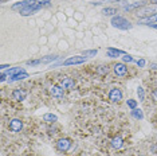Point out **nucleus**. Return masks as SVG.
Returning a JSON list of instances; mask_svg holds the SVG:
<instances>
[{"instance_id":"obj_31","label":"nucleus","mask_w":157,"mask_h":156,"mask_svg":"<svg viewBox=\"0 0 157 156\" xmlns=\"http://www.w3.org/2000/svg\"><path fill=\"white\" fill-rule=\"evenodd\" d=\"M151 3H153V4H157V0H151Z\"/></svg>"},{"instance_id":"obj_14","label":"nucleus","mask_w":157,"mask_h":156,"mask_svg":"<svg viewBox=\"0 0 157 156\" xmlns=\"http://www.w3.org/2000/svg\"><path fill=\"white\" fill-rule=\"evenodd\" d=\"M56 120H58V117L52 115V113H46L43 116V121H47V123H55Z\"/></svg>"},{"instance_id":"obj_10","label":"nucleus","mask_w":157,"mask_h":156,"mask_svg":"<svg viewBox=\"0 0 157 156\" xmlns=\"http://www.w3.org/2000/svg\"><path fill=\"white\" fill-rule=\"evenodd\" d=\"M113 67H114V73L118 77H124L125 74H126V66H125L124 63H117V65H114Z\"/></svg>"},{"instance_id":"obj_16","label":"nucleus","mask_w":157,"mask_h":156,"mask_svg":"<svg viewBox=\"0 0 157 156\" xmlns=\"http://www.w3.org/2000/svg\"><path fill=\"white\" fill-rule=\"evenodd\" d=\"M23 72H24V69H20V67H13V69L8 70L6 74H7V76H10V78H11V77L16 76V74H19V73H23Z\"/></svg>"},{"instance_id":"obj_29","label":"nucleus","mask_w":157,"mask_h":156,"mask_svg":"<svg viewBox=\"0 0 157 156\" xmlns=\"http://www.w3.org/2000/svg\"><path fill=\"white\" fill-rule=\"evenodd\" d=\"M137 65L140 67H144L145 66V61H144V59H140V61H137Z\"/></svg>"},{"instance_id":"obj_11","label":"nucleus","mask_w":157,"mask_h":156,"mask_svg":"<svg viewBox=\"0 0 157 156\" xmlns=\"http://www.w3.org/2000/svg\"><path fill=\"white\" fill-rule=\"evenodd\" d=\"M35 3H38V0H26V2H22V3H17V4H13L12 6V10H17V8H24V7H28V6H33Z\"/></svg>"},{"instance_id":"obj_3","label":"nucleus","mask_w":157,"mask_h":156,"mask_svg":"<svg viewBox=\"0 0 157 156\" xmlns=\"http://www.w3.org/2000/svg\"><path fill=\"white\" fill-rule=\"evenodd\" d=\"M86 61V57H70L66 61L62 62L63 66H70V65H79V63H83Z\"/></svg>"},{"instance_id":"obj_21","label":"nucleus","mask_w":157,"mask_h":156,"mask_svg":"<svg viewBox=\"0 0 157 156\" xmlns=\"http://www.w3.org/2000/svg\"><path fill=\"white\" fill-rule=\"evenodd\" d=\"M126 104H128V106H129L132 111L137 108V101H136V100H128V101H126Z\"/></svg>"},{"instance_id":"obj_15","label":"nucleus","mask_w":157,"mask_h":156,"mask_svg":"<svg viewBox=\"0 0 157 156\" xmlns=\"http://www.w3.org/2000/svg\"><path fill=\"white\" fill-rule=\"evenodd\" d=\"M140 23H146L148 26L152 23H157V14H155V15H152V16H148L146 19H142Z\"/></svg>"},{"instance_id":"obj_2","label":"nucleus","mask_w":157,"mask_h":156,"mask_svg":"<svg viewBox=\"0 0 157 156\" xmlns=\"http://www.w3.org/2000/svg\"><path fill=\"white\" fill-rule=\"evenodd\" d=\"M42 8V3H35L33 6H28V7H24V8L20 10V15L23 16H27V15H31V14L39 11Z\"/></svg>"},{"instance_id":"obj_6","label":"nucleus","mask_w":157,"mask_h":156,"mask_svg":"<svg viewBox=\"0 0 157 156\" xmlns=\"http://www.w3.org/2000/svg\"><path fill=\"white\" fill-rule=\"evenodd\" d=\"M109 100L112 102H118L122 100V92L120 89H117V88H113L112 90H110L109 93Z\"/></svg>"},{"instance_id":"obj_7","label":"nucleus","mask_w":157,"mask_h":156,"mask_svg":"<svg viewBox=\"0 0 157 156\" xmlns=\"http://www.w3.org/2000/svg\"><path fill=\"white\" fill-rule=\"evenodd\" d=\"M23 128V123L22 120L19 119H12L11 121H10V131L11 132H20Z\"/></svg>"},{"instance_id":"obj_30","label":"nucleus","mask_w":157,"mask_h":156,"mask_svg":"<svg viewBox=\"0 0 157 156\" xmlns=\"http://www.w3.org/2000/svg\"><path fill=\"white\" fill-rule=\"evenodd\" d=\"M7 67H10V66H8V65H2V67H0V69L4 70V69H7Z\"/></svg>"},{"instance_id":"obj_19","label":"nucleus","mask_w":157,"mask_h":156,"mask_svg":"<svg viewBox=\"0 0 157 156\" xmlns=\"http://www.w3.org/2000/svg\"><path fill=\"white\" fill-rule=\"evenodd\" d=\"M56 58H58V55H48L47 58H43V59H40V62H42V63H47V62L55 61Z\"/></svg>"},{"instance_id":"obj_5","label":"nucleus","mask_w":157,"mask_h":156,"mask_svg":"<svg viewBox=\"0 0 157 156\" xmlns=\"http://www.w3.org/2000/svg\"><path fill=\"white\" fill-rule=\"evenodd\" d=\"M59 86H62L65 90H73V89H74V86H75V82H74L73 78L65 77V78H62V80H60Z\"/></svg>"},{"instance_id":"obj_24","label":"nucleus","mask_w":157,"mask_h":156,"mask_svg":"<svg viewBox=\"0 0 157 156\" xmlns=\"http://www.w3.org/2000/svg\"><path fill=\"white\" fill-rule=\"evenodd\" d=\"M108 72H109L108 67H105V66H99L98 67V73L99 74H108Z\"/></svg>"},{"instance_id":"obj_22","label":"nucleus","mask_w":157,"mask_h":156,"mask_svg":"<svg viewBox=\"0 0 157 156\" xmlns=\"http://www.w3.org/2000/svg\"><path fill=\"white\" fill-rule=\"evenodd\" d=\"M141 6H142V3H134V4H132V6H126L125 10H126V11H130V10L138 8V7H141Z\"/></svg>"},{"instance_id":"obj_28","label":"nucleus","mask_w":157,"mask_h":156,"mask_svg":"<svg viewBox=\"0 0 157 156\" xmlns=\"http://www.w3.org/2000/svg\"><path fill=\"white\" fill-rule=\"evenodd\" d=\"M124 61H125V62H132V61H133V58H132L130 55H125V57H124Z\"/></svg>"},{"instance_id":"obj_18","label":"nucleus","mask_w":157,"mask_h":156,"mask_svg":"<svg viewBox=\"0 0 157 156\" xmlns=\"http://www.w3.org/2000/svg\"><path fill=\"white\" fill-rule=\"evenodd\" d=\"M132 115H133V117H136V119H138V120H142L144 119V115H142V112H141V109H133L132 111Z\"/></svg>"},{"instance_id":"obj_17","label":"nucleus","mask_w":157,"mask_h":156,"mask_svg":"<svg viewBox=\"0 0 157 156\" xmlns=\"http://www.w3.org/2000/svg\"><path fill=\"white\" fill-rule=\"evenodd\" d=\"M26 78H28V74L26 72H23V73H19L16 76L11 77V81H20V80H26Z\"/></svg>"},{"instance_id":"obj_23","label":"nucleus","mask_w":157,"mask_h":156,"mask_svg":"<svg viewBox=\"0 0 157 156\" xmlns=\"http://www.w3.org/2000/svg\"><path fill=\"white\" fill-rule=\"evenodd\" d=\"M137 94H138V98H140V101H144L145 93H144V89H142V88H138V89H137Z\"/></svg>"},{"instance_id":"obj_13","label":"nucleus","mask_w":157,"mask_h":156,"mask_svg":"<svg viewBox=\"0 0 157 156\" xmlns=\"http://www.w3.org/2000/svg\"><path fill=\"white\" fill-rule=\"evenodd\" d=\"M121 54H124V51L117 50V49H109L108 50V55L110 57V58H117V57L121 55Z\"/></svg>"},{"instance_id":"obj_8","label":"nucleus","mask_w":157,"mask_h":156,"mask_svg":"<svg viewBox=\"0 0 157 156\" xmlns=\"http://www.w3.org/2000/svg\"><path fill=\"white\" fill-rule=\"evenodd\" d=\"M63 90L65 89H63L62 86H52L51 89H50V93L55 98H63V96H65V92Z\"/></svg>"},{"instance_id":"obj_9","label":"nucleus","mask_w":157,"mask_h":156,"mask_svg":"<svg viewBox=\"0 0 157 156\" xmlns=\"http://www.w3.org/2000/svg\"><path fill=\"white\" fill-rule=\"evenodd\" d=\"M26 92L22 90V89H15L12 92V98L15 101H23V100H26Z\"/></svg>"},{"instance_id":"obj_25","label":"nucleus","mask_w":157,"mask_h":156,"mask_svg":"<svg viewBox=\"0 0 157 156\" xmlns=\"http://www.w3.org/2000/svg\"><path fill=\"white\" fill-rule=\"evenodd\" d=\"M95 54H97V50H87V51L83 53L85 57H91V55H95Z\"/></svg>"},{"instance_id":"obj_12","label":"nucleus","mask_w":157,"mask_h":156,"mask_svg":"<svg viewBox=\"0 0 157 156\" xmlns=\"http://www.w3.org/2000/svg\"><path fill=\"white\" fill-rule=\"evenodd\" d=\"M122 144H124V140H122V137H120V136L114 137L112 140V147L114 150H120V148L122 147Z\"/></svg>"},{"instance_id":"obj_27","label":"nucleus","mask_w":157,"mask_h":156,"mask_svg":"<svg viewBox=\"0 0 157 156\" xmlns=\"http://www.w3.org/2000/svg\"><path fill=\"white\" fill-rule=\"evenodd\" d=\"M152 98H153V100H155V101L157 102V89H155V90L152 92Z\"/></svg>"},{"instance_id":"obj_26","label":"nucleus","mask_w":157,"mask_h":156,"mask_svg":"<svg viewBox=\"0 0 157 156\" xmlns=\"http://www.w3.org/2000/svg\"><path fill=\"white\" fill-rule=\"evenodd\" d=\"M40 62V59H35V61H27V65L28 66H35V65H39Z\"/></svg>"},{"instance_id":"obj_1","label":"nucleus","mask_w":157,"mask_h":156,"mask_svg":"<svg viewBox=\"0 0 157 156\" xmlns=\"http://www.w3.org/2000/svg\"><path fill=\"white\" fill-rule=\"evenodd\" d=\"M112 24L114 27L120 28V30H129V28H132L130 22L129 20H126L122 16H114L112 19Z\"/></svg>"},{"instance_id":"obj_20","label":"nucleus","mask_w":157,"mask_h":156,"mask_svg":"<svg viewBox=\"0 0 157 156\" xmlns=\"http://www.w3.org/2000/svg\"><path fill=\"white\" fill-rule=\"evenodd\" d=\"M105 15H114V14H117V11L114 8H110V7H108V8H103L102 11Z\"/></svg>"},{"instance_id":"obj_4","label":"nucleus","mask_w":157,"mask_h":156,"mask_svg":"<svg viewBox=\"0 0 157 156\" xmlns=\"http://www.w3.org/2000/svg\"><path fill=\"white\" fill-rule=\"evenodd\" d=\"M71 147V140L70 139H59L56 141V148H58V151L60 152H66L69 151Z\"/></svg>"}]
</instances>
